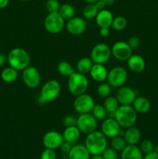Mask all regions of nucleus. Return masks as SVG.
<instances>
[{
  "label": "nucleus",
  "mask_w": 158,
  "mask_h": 159,
  "mask_svg": "<svg viewBox=\"0 0 158 159\" xmlns=\"http://www.w3.org/2000/svg\"><path fill=\"white\" fill-rule=\"evenodd\" d=\"M107 138L99 130H94L87 134L85 146L91 155H102L107 148Z\"/></svg>",
  "instance_id": "1"
},
{
  "label": "nucleus",
  "mask_w": 158,
  "mask_h": 159,
  "mask_svg": "<svg viewBox=\"0 0 158 159\" xmlns=\"http://www.w3.org/2000/svg\"><path fill=\"white\" fill-rule=\"evenodd\" d=\"M7 62L9 66L18 71H23L25 68L29 66L30 55L24 48H15L8 54Z\"/></svg>",
  "instance_id": "2"
},
{
  "label": "nucleus",
  "mask_w": 158,
  "mask_h": 159,
  "mask_svg": "<svg viewBox=\"0 0 158 159\" xmlns=\"http://www.w3.org/2000/svg\"><path fill=\"white\" fill-rule=\"evenodd\" d=\"M113 117L122 129H127L135 125L137 120V113L132 105H120Z\"/></svg>",
  "instance_id": "3"
},
{
  "label": "nucleus",
  "mask_w": 158,
  "mask_h": 159,
  "mask_svg": "<svg viewBox=\"0 0 158 159\" xmlns=\"http://www.w3.org/2000/svg\"><path fill=\"white\" fill-rule=\"evenodd\" d=\"M88 79L86 75L81 74L78 71H74L68 77V89L72 96H77L86 93L88 88Z\"/></svg>",
  "instance_id": "4"
},
{
  "label": "nucleus",
  "mask_w": 158,
  "mask_h": 159,
  "mask_svg": "<svg viewBox=\"0 0 158 159\" xmlns=\"http://www.w3.org/2000/svg\"><path fill=\"white\" fill-rule=\"evenodd\" d=\"M61 87L58 81L50 79L46 81L42 86L39 96L40 102H51L57 99L60 93Z\"/></svg>",
  "instance_id": "5"
},
{
  "label": "nucleus",
  "mask_w": 158,
  "mask_h": 159,
  "mask_svg": "<svg viewBox=\"0 0 158 159\" xmlns=\"http://www.w3.org/2000/svg\"><path fill=\"white\" fill-rule=\"evenodd\" d=\"M44 28L48 33L57 34L63 30L65 26V20L57 12H49L45 17Z\"/></svg>",
  "instance_id": "6"
},
{
  "label": "nucleus",
  "mask_w": 158,
  "mask_h": 159,
  "mask_svg": "<svg viewBox=\"0 0 158 159\" xmlns=\"http://www.w3.org/2000/svg\"><path fill=\"white\" fill-rule=\"evenodd\" d=\"M112 56L111 48L104 43H97L91 49L90 57L94 64L105 65L110 60Z\"/></svg>",
  "instance_id": "7"
},
{
  "label": "nucleus",
  "mask_w": 158,
  "mask_h": 159,
  "mask_svg": "<svg viewBox=\"0 0 158 159\" xmlns=\"http://www.w3.org/2000/svg\"><path fill=\"white\" fill-rule=\"evenodd\" d=\"M128 79V72L122 66L113 67L108 71L107 82L112 86V88H117L124 85Z\"/></svg>",
  "instance_id": "8"
},
{
  "label": "nucleus",
  "mask_w": 158,
  "mask_h": 159,
  "mask_svg": "<svg viewBox=\"0 0 158 159\" xmlns=\"http://www.w3.org/2000/svg\"><path fill=\"white\" fill-rule=\"evenodd\" d=\"M94 105L95 102L92 96L86 93L75 96L73 103L74 110L80 114L91 113Z\"/></svg>",
  "instance_id": "9"
},
{
  "label": "nucleus",
  "mask_w": 158,
  "mask_h": 159,
  "mask_svg": "<svg viewBox=\"0 0 158 159\" xmlns=\"http://www.w3.org/2000/svg\"><path fill=\"white\" fill-rule=\"evenodd\" d=\"M98 120L94 117L91 113H82L77 118L76 126L80 130L81 133L88 134L96 130Z\"/></svg>",
  "instance_id": "10"
},
{
  "label": "nucleus",
  "mask_w": 158,
  "mask_h": 159,
  "mask_svg": "<svg viewBox=\"0 0 158 159\" xmlns=\"http://www.w3.org/2000/svg\"><path fill=\"white\" fill-rule=\"evenodd\" d=\"M22 71V79L26 87L33 89L40 85L41 76L37 68L29 65Z\"/></svg>",
  "instance_id": "11"
},
{
  "label": "nucleus",
  "mask_w": 158,
  "mask_h": 159,
  "mask_svg": "<svg viewBox=\"0 0 158 159\" xmlns=\"http://www.w3.org/2000/svg\"><path fill=\"white\" fill-rule=\"evenodd\" d=\"M112 55L120 61H127L133 54V49L125 41L116 42L111 48Z\"/></svg>",
  "instance_id": "12"
},
{
  "label": "nucleus",
  "mask_w": 158,
  "mask_h": 159,
  "mask_svg": "<svg viewBox=\"0 0 158 159\" xmlns=\"http://www.w3.org/2000/svg\"><path fill=\"white\" fill-rule=\"evenodd\" d=\"M122 127L116 121L113 116L105 118L102 120L101 125V132L107 138H113L116 136H119Z\"/></svg>",
  "instance_id": "13"
},
{
  "label": "nucleus",
  "mask_w": 158,
  "mask_h": 159,
  "mask_svg": "<svg viewBox=\"0 0 158 159\" xmlns=\"http://www.w3.org/2000/svg\"><path fill=\"white\" fill-rule=\"evenodd\" d=\"M64 141V140L62 134L56 130H50L46 132L42 139V142L45 148H50L54 150L59 148Z\"/></svg>",
  "instance_id": "14"
},
{
  "label": "nucleus",
  "mask_w": 158,
  "mask_h": 159,
  "mask_svg": "<svg viewBox=\"0 0 158 159\" xmlns=\"http://www.w3.org/2000/svg\"><path fill=\"white\" fill-rule=\"evenodd\" d=\"M137 96V92L134 89L122 85L118 89L116 97L120 105H132Z\"/></svg>",
  "instance_id": "15"
},
{
  "label": "nucleus",
  "mask_w": 158,
  "mask_h": 159,
  "mask_svg": "<svg viewBox=\"0 0 158 159\" xmlns=\"http://www.w3.org/2000/svg\"><path fill=\"white\" fill-rule=\"evenodd\" d=\"M66 28L68 33L72 35L78 36L84 34L87 29V22L82 17L74 16L68 20Z\"/></svg>",
  "instance_id": "16"
},
{
  "label": "nucleus",
  "mask_w": 158,
  "mask_h": 159,
  "mask_svg": "<svg viewBox=\"0 0 158 159\" xmlns=\"http://www.w3.org/2000/svg\"><path fill=\"white\" fill-rule=\"evenodd\" d=\"M113 18H114V16H113V14L111 11L106 9H103L99 11L94 20H95L96 24L99 28H110L112 23Z\"/></svg>",
  "instance_id": "17"
},
{
  "label": "nucleus",
  "mask_w": 158,
  "mask_h": 159,
  "mask_svg": "<svg viewBox=\"0 0 158 159\" xmlns=\"http://www.w3.org/2000/svg\"><path fill=\"white\" fill-rule=\"evenodd\" d=\"M127 65L131 71L134 73H141L146 68V61L142 56L139 54H132L126 61Z\"/></svg>",
  "instance_id": "18"
},
{
  "label": "nucleus",
  "mask_w": 158,
  "mask_h": 159,
  "mask_svg": "<svg viewBox=\"0 0 158 159\" xmlns=\"http://www.w3.org/2000/svg\"><path fill=\"white\" fill-rule=\"evenodd\" d=\"M108 70L105 65L102 64H93L89 74L91 78L97 82H103L106 80L108 75Z\"/></svg>",
  "instance_id": "19"
},
{
  "label": "nucleus",
  "mask_w": 158,
  "mask_h": 159,
  "mask_svg": "<svg viewBox=\"0 0 158 159\" xmlns=\"http://www.w3.org/2000/svg\"><path fill=\"white\" fill-rule=\"evenodd\" d=\"M121 159H143V154L136 144H127L121 152Z\"/></svg>",
  "instance_id": "20"
},
{
  "label": "nucleus",
  "mask_w": 158,
  "mask_h": 159,
  "mask_svg": "<svg viewBox=\"0 0 158 159\" xmlns=\"http://www.w3.org/2000/svg\"><path fill=\"white\" fill-rule=\"evenodd\" d=\"M68 159H90L91 154L85 145L77 144L73 145L68 154Z\"/></svg>",
  "instance_id": "21"
},
{
  "label": "nucleus",
  "mask_w": 158,
  "mask_h": 159,
  "mask_svg": "<svg viewBox=\"0 0 158 159\" xmlns=\"http://www.w3.org/2000/svg\"><path fill=\"white\" fill-rule=\"evenodd\" d=\"M137 113L145 114L148 113L151 108V103L147 98L144 96H137L132 104Z\"/></svg>",
  "instance_id": "22"
},
{
  "label": "nucleus",
  "mask_w": 158,
  "mask_h": 159,
  "mask_svg": "<svg viewBox=\"0 0 158 159\" xmlns=\"http://www.w3.org/2000/svg\"><path fill=\"white\" fill-rule=\"evenodd\" d=\"M123 138L127 144H136L141 139V132L136 127H130L125 129Z\"/></svg>",
  "instance_id": "23"
},
{
  "label": "nucleus",
  "mask_w": 158,
  "mask_h": 159,
  "mask_svg": "<svg viewBox=\"0 0 158 159\" xmlns=\"http://www.w3.org/2000/svg\"><path fill=\"white\" fill-rule=\"evenodd\" d=\"M62 135L65 141H68L73 144L79 139L81 136V131L77 126H71V127H65Z\"/></svg>",
  "instance_id": "24"
},
{
  "label": "nucleus",
  "mask_w": 158,
  "mask_h": 159,
  "mask_svg": "<svg viewBox=\"0 0 158 159\" xmlns=\"http://www.w3.org/2000/svg\"><path fill=\"white\" fill-rule=\"evenodd\" d=\"M103 106L105 108V110H106L108 115L113 116H114L115 112H116V110L119 108L120 104H119V101L116 99V96H108V97L105 98Z\"/></svg>",
  "instance_id": "25"
},
{
  "label": "nucleus",
  "mask_w": 158,
  "mask_h": 159,
  "mask_svg": "<svg viewBox=\"0 0 158 159\" xmlns=\"http://www.w3.org/2000/svg\"><path fill=\"white\" fill-rule=\"evenodd\" d=\"M93 64L94 63L91 61V57H84L77 61V65H76V68H77L78 72L84 75H86L90 72Z\"/></svg>",
  "instance_id": "26"
},
{
  "label": "nucleus",
  "mask_w": 158,
  "mask_h": 159,
  "mask_svg": "<svg viewBox=\"0 0 158 159\" xmlns=\"http://www.w3.org/2000/svg\"><path fill=\"white\" fill-rule=\"evenodd\" d=\"M18 71L12 67L5 68L1 72V78L3 82L6 83H12L15 82L18 78Z\"/></svg>",
  "instance_id": "27"
},
{
  "label": "nucleus",
  "mask_w": 158,
  "mask_h": 159,
  "mask_svg": "<svg viewBox=\"0 0 158 159\" xmlns=\"http://www.w3.org/2000/svg\"><path fill=\"white\" fill-rule=\"evenodd\" d=\"M58 12L65 20H68L75 16V9L72 5L69 4V3H64V4L60 5Z\"/></svg>",
  "instance_id": "28"
},
{
  "label": "nucleus",
  "mask_w": 158,
  "mask_h": 159,
  "mask_svg": "<svg viewBox=\"0 0 158 159\" xmlns=\"http://www.w3.org/2000/svg\"><path fill=\"white\" fill-rule=\"evenodd\" d=\"M99 11V9L96 7L95 4L88 3V5L85 6L82 10V16L85 20H93L95 19Z\"/></svg>",
  "instance_id": "29"
},
{
  "label": "nucleus",
  "mask_w": 158,
  "mask_h": 159,
  "mask_svg": "<svg viewBox=\"0 0 158 159\" xmlns=\"http://www.w3.org/2000/svg\"><path fill=\"white\" fill-rule=\"evenodd\" d=\"M57 70L59 74L65 77H69L74 72V69L73 68L72 65L69 62L65 61L59 62L57 66Z\"/></svg>",
  "instance_id": "30"
},
{
  "label": "nucleus",
  "mask_w": 158,
  "mask_h": 159,
  "mask_svg": "<svg viewBox=\"0 0 158 159\" xmlns=\"http://www.w3.org/2000/svg\"><path fill=\"white\" fill-rule=\"evenodd\" d=\"M91 113L97 120H104L108 116V113H107L106 110L104 106L101 105V104H95Z\"/></svg>",
  "instance_id": "31"
},
{
  "label": "nucleus",
  "mask_w": 158,
  "mask_h": 159,
  "mask_svg": "<svg viewBox=\"0 0 158 159\" xmlns=\"http://www.w3.org/2000/svg\"><path fill=\"white\" fill-rule=\"evenodd\" d=\"M127 26V20L122 16L114 17L112 23V29L116 31H121L125 29Z\"/></svg>",
  "instance_id": "32"
},
{
  "label": "nucleus",
  "mask_w": 158,
  "mask_h": 159,
  "mask_svg": "<svg viewBox=\"0 0 158 159\" xmlns=\"http://www.w3.org/2000/svg\"><path fill=\"white\" fill-rule=\"evenodd\" d=\"M127 145L125 139L122 136H116L115 138H112L111 141V147L116 152H122L125 146Z\"/></svg>",
  "instance_id": "33"
},
{
  "label": "nucleus",
  "mask_w": 158,
  "mask_h": 159,
  "mask_svg": "<svg viewBox=\"0 0 158 159\" xmlns=\"http://www.w3.org/2000/svg\"><path fill=\"white\" fill-rule=\"evenodd\" d=\"M112 93V86L108 82H101L97 88V94L101 98H106Z\"/></svg>",
  "instance_id": "34"
},
{
  "label": "nucleus",
  "mask_w": 158,
  "mask_h": 159,
  "mask_svg": "<svg viewBox=\"0 0 158 159\" xmlns=\"http://www.w3.org/2000/svg\"><path fill=\"white\" fill-rule=\"evenodd\" d=\"M141 152L143 154H148L154 151V144L150 140H143L139 145Z\"/></svg>",
  "instance_id": "35"
},
{
  "label": "nucleus",
  "mask_w": 158,
  "mask_h": 159,
  "mask_svg": "<svg viewBox=\"0 0 158 159\" xmlns=\"http://www.w3.org/2000/svg\"><path fill=\"white\" fill-rule=\"evenodd\" d=\"M60 7V4L58 0H48L46 2V8L48 12H57Z\"/></svg>",
  "instance_id": "36"
},
{
  "label": "nucleus",
  "mask_w": 158,
  "mask_h": 159,
  "mask_svg": "<svg viewBox=\"0 0 158 159\" xmlns=\"http://www.w3.org/2000/svg\"><path fill=\"white\" fill-rule=\"evenodd\" d=\"M102 156L104 159H118V153L112 148H107L102 154Z\"/></svg>",
  "instance_id": "37"
},
{
  "label": "nucleus",
  "mask_w": 158,
  "mask_h": 159,
  "mask_svg": "<svg viewBox=\"0 0 158 159\" xmlns=\"http://www.w3.org/2000/svg\"><path fill=\"white\" fill-rule=\"evenodd\" d=\"M40 159H57V154L54 149L45 148L40 155Z\"/></svg>",
  "instance_id": "38"
},
{
  "label": "nucleus",
  "mask_w": 158,
  "mask_h": 159,
  "mask_svg": "<svg viewBox=\"0 0 158 159\" xmlns=\"http://www.w3.org/2000/svg\"><path fill=\"white\" fill-rule=\"evenodd\" d=\"M62 123H63V125L65 127H71V126H76V124H77V118L71 114L66 115V116L64 117Z\"/></svg>",
  "instance_id": "39"
},
{
  "label": "nucleus",
  "mask_w": 158,
  "mask_h": 159,
  "mask_svg": "<svg viewBox=\"0 0 158 159\" xmlns=\"http://www.w3.org/2000/svg\"><path fill=\"white\" fill-rule=\"evenodd\" d=\"M128 44L129 45L130 48L132 49H136V48H139V46L140 45V40H139V37H131L127 41Z\"/></svg>",
  "instance_id": "40"
},
{
  "label": "nucleus",
  "mask_w": 158,
  "mask_h": 159,
  "mask_svg": "<svg viewBox=\"0 0 158 159\" xmlns=\"http://www.w3.org/2000/svg\"><path fill=\"white\" fill-rule=\"evenodd\" d=\"M72 147H73L72 143L64 141L63 143H62V144L60 145V150H61L62 152H64V153H65V154H68V152L71 151V148Z\"/></svg>",
  "instance_id": "41"
},
{
  "label": "nucleus",
  "mask_w": 158,
  "mask_h": 159,
  "mask_svg": "<svg viewBox=\"0 0 158 159\" xmlns=\"http://www.w3.org/2000/svg\"><path fill=\"white\" fill-rule=\"evenodd\" d=\"M99 34L102 37H107L110 34V29L108 27H102L99 30Z\"/></svg>",
  "instance_id": "42"
},
{
  "label": "nucleus",
  "mask_w": 158,
  "mask_h": 159,
  "mask_svg": "<svg viewBox=\"0 0 158 159\" xmlns=\"http://www.w3.org/2000/svg\"><path fill=\"white\" fill-rule=\"evenodd\" d=\"M143 159H158V154L156 151H153L150 153L146 154Z\"/></svg>",
  "instance_id": "43"
},
{
  "label": "nucleus",
  "mask_w": 158,
  "mask_h": 159,
  "mask_svg": "<svg viewBox=\"0 0 158 159\" xmlns=\"http://www.w3.org/2000/svg\"><path fill=\"white\" fill-rule=\"evenodd\" d=\"M7 61V57L2 53H0V67L3 66Z\"/></svg>",
  "instance_id": "44"
},
{
  "label": "nucleus",
  "mask_w": 158,
  "mask_h": 159,
  "mask_svg": "<svg viewBox=\"0 0 158 159\" xmlns=\"http://www.w3.org/2000/svg\"><path fill=\"white\" fill-rule=\"evenodd\" d=\"M94 4H95L96 7L99 9V10H102V9H105V5L104 4V2L102 1V0H99V1H98L96 3H94Z\"/></svg>",
  "instance_id": "45"
},
{
  "label": "nucleus",
  "mask_w": 158,
  "mask_h": 159,
  "mask_svg": "<svg viewBox=\"0 0 158 159\" xmlns=\"http://www.w3.org/2000/svg\"><path fill=\"white\" fill-rule=\"evenodd\" d=\"M9 0H0V9H4L9 5Z\"/></svg>",
  "instance_id": "46"
},
{
  "label": "nucleus",
  "mask_w": 158,
  "mask_h": 159,
  "mask_svg": "<svg viewBox=\"0 0 158 159\" xmlns=\"http://www.w3.org/2000/svg\"><path fill=\"white\" fill-rule=\"evenodd\" d=\"M102 1L103 2L104 4L105 5V6H112L115 3V2H116V0H102Z\"/></svg>",
  "instance_id": "47"
},
{
  "label": "nucleus",
  "mask_w": 158,
  "mask_h": 159,
  "mask_svg": "<svg viewBox=\"0 0 158 159\" xmlns=\"http://www.w3.org/2000/svg\"><path fill=\"white\" fill-rule=\"evenodd\" d=\"M90 159H104L103 157L102 156V155H92L91 158Z\"/></svg>",
  "instance_id": "48"
},
{
  "label": "nucleus",
  "mask_w": 158,
  "mask_h": 159,
  "mask_svg": "<svg viewBox=\"0 0 158 159\" xmlns=\"http://www.w3.org/2000/svg\"><path fill=\"white\" fill-rule=\"evenodd\" d=\"M87 3H92V4H94V3L97 2L99 0H85Z\"/></svg>",
  "instance_id": "49"
},
{
  "label": "nucleus",
  "mask_w": 158,
  "mask_h": 159,
  "mask_svg": "<svg viewBox=\"0 0 158 159\" xmlns=\"http://www.w3.org/2000/svg\"><path fill=\"white\" fill-rule=\"evenodd\" d=\"M155 151H156V152H157V154H158V144H157V145H156V148H155Z\"/></svg>",
  "instance_id": "50"
},
{
  "label": "nucleus",
  "mask_w": 158,
  "mask_h": 159,
  "mask_svg": "<svg viewBox=\"0 0 158 159\" xmlns=\"http://www.w3.org/2000/svg\"><path fill=\"white\" fill-rule=\"evenodd\" d=\"M21 2H26V1H29V0H20Z\"/></svg>",
  "instance_id": "51"
}]
</instances>
